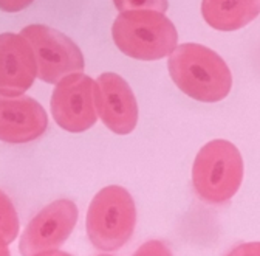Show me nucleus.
<instances>
[{
  "label": "nucleus",
  "instance_id": "obj_1",
  "mask_svg": "<svg viewBox=\"0 0 260 256\" xmlns=\"http://www.w3.org/2000/svg\"><path fill=\"white\" fill-rule=\"evenodd\" d=\"M175 86L189 98L202 103L224 100L233 87V75L224 59L202 44H181L168 59Z\"/></svg>",
  "mask_w": 260,
  "mask_h": 256
},
{
  "label": "nucleus",
  "instance_id": "obj_2",
  "mask_svg": "<svg viewBox=\"0 0 260 256\" xmlns=\"http://www.w3.org/2000/svg\"><path fill=\"white\" fill-rule=\"evenodd\" d=\"M112 38L125 56L138 61L171 56L178 42L174 22L165 13L152 10L119 13L112 26Z\"/></svg>",
  "mask_w": 260,
  "mask_h": 256
},
{
  "label": "nucleus",
  "instance_id": "obj_3",
  "mask_svg": "<svg viewBox=\"0 0 260 256\" xmlns=\"http://www.w3.org/2000/svg\"><path fill=\"white\" fill-rule=\"evenodd\" d=\"M243 173L239 148L228 140H212L199 151L193 160L192 185L205 202L224 204L237 194Z\"/></svg>",
  "mask_w": 260,
  "mask_h": 256
},
{
  "label": "nucleus",
  "instance_id": "obj_4",
  "mask_svg": "<svg viewBox=\"0 0 260 256\" xmlns=\"http://www.w3.org/2000/svg\"><path fill=\"white\" fill-rule=\"evenodd\" d=\"M137 225V207L130 193L110 185L98 193L87 211V235L93 247L115 251L132 238Z\"/></svg>",
  "mask_w": 260,
  "mask_h": 256
},
{
  "label": "nucleus",
  "instance_id": "obj_5",
  "mask_svg": "<svg viewBox=\"0 0 260 256\" xmlns=\"http://www.w3.org/2000/svg\"><path fill=\"white\" fill-rule=\"evenodd\" d=\"M20 35L31 44L38 61V78L48 84H57L62 78L82 73L84 56L79 47L60 31L47 25L25 26Z\"/></svg>",
  "mask_w": 260,
  "mask_h": 256
},
{
  "label": "nucleus",
  "instance_id": "obj_6",
  "mask_svg": "<svg viewBox=\"0 0 260 256\" xmlns=\"http://www.w3.org/2000/svg\"><path fill=\"white\" fill-rule=\"evenodd\" d=\"M51 113L63 131L85 132L96 123V81L84 73L62 78L51 95Z\"/></svg>",
  "mask_w": 260,
  "mask_h": 256
},
{
  "label": "nucleus",
  "instance_id": "obj_7",
  "mask_svg": "<svg viewBox=\"0 0 260 256\" xmlns=\"http://www.w3.org/2000/svg\"><path fill=\"white\" fill-rule=\"evenodd\" d=\"M78 205L70 199H57L29 220L19 242L22 256L57 250L70 238L78 223Z\"/></svg>",
  "mask_w": 260,
  "mask_h": 256
},
{
  "label": "nucleus",
  "instance_id": "obj_8",
  "mask_svg": "<svg viewBox=\"0 0 260 256\" xmlns=\"http://www.w3.org/2000/svg\"><path fill=\"white\" fill-rule=\"evenodd\" d=\"M96 109L107 129L118 135L134 132L138 123V103L128 82L112 72L96 79Z\"/></svg>",
  "mask_w": 260,
  "mask_h": 256
},
{
  "label": "nucleus",
  "instance_id": "obj_9",
  "mask_svg": "<svg viewBox=\"0 0 260 256\" xmlns=\"http://www.w3.org/2000/svg\"><path fill=\"white\" fill-rule=\"evenodd\" d=\"M38 76V61L31 44L20 33L0 35V93L20 97Z\"/></svg>",
  "mask_w": 260,
  "mask_h": 256
},
{
  "label": "nucleus",
  "instance_id": "obj_10",
  "mask_svg": "<svg viewBox=\"0 0 260 256\" xmlns=\"http://www.w3.org/2000/svg\"><path fill=\"white\" fill-rule=\"evenodd\" d=\"M48 127L45 109L28 95L7 97L0 93V140L28 143L42 137Z\"/></svg>",
  "mask_w": 260,
  "mask_h": 256
},
{
  "label": "nucleus",
  "instance_id": "obj_11",
  "mask_svg": "<svg viewBox=\"0 0 260 256\" xmlns=\"http://www.w3.org/2000/svg\"><path fill=\"white\" fill-rule=\"evenodd\" d=\"M202 14L218 31H236L260 14V0H202Z\"/></svg>",
  "mask_w": 260,
  "mask_h": 256
},
{
  "label": "nucleus",
  "instance_id": "obj_12",
  "mask_svg": "<svg viewBox=\"0 0 260 256\" xmlns=\"http://www.w3.org/2000/svg\"><path fill=\"white\" fill-rule=\"evenodd\" d=\"M19 235V216L11 199L0 189V236L8 244Z\"/></svg>",
  "mask_w": 260,
  "mask_h": 256
},
{
  "label": "nucleus",
  "instance_id": "obj_13",
  "mask_svg": "<svg viewBox=\"0 0 260 256\" xmlns=\"http://www.w3.org/2000/svg\"><path fill=\"white\" fill-rule=\"evenodd\" d=\"M113 4L119 13L138 11V10H152L166 13L169 8L168 0H113Z\"/></svg>",
  "mask_w": 260,
  "mask_h": 256
},
{
  "label": "nucleus",
  "instance_id": "obj_14",
  "mask_svg": "<svg viewBox=\"0 0 260 256\" xmlns=\"http://www.w3.org/2000/svg\"><path fill=\"white\" fill-rule=\"evenodd\" d=\"M134 256H174L172 250L158 239H152L144 242L135 253Z\"/></svg>",
  "mask_w": 260,
  "mask_h": 256
},
{
  "label": "nucleus",
  "instance_id": "obj_15",
  "mask_svg": "<svg viewBox=\"0 0 260 256\" xmlns=\"http://www.w3.org/2000/svg\"><path fill=\"white\" fill-rule=\"evenodd\" d=\"M224 256H260V242H243L233 247Z\"/></svg>",
  "mask_w": 260,
  "mask_h": 256
},
{
  "label": "nucleus",
  "instance_id": "obj_16",
  "mask_svg": "<svg viewBox=\"0 0 260 256\" xmlns=\"http://www.w3.org/2000/svg\"><path fill=\"white\" fill-rule=\"evenodd\" d=\"M35 0H0V10L5 13H19L29 7Z\"/></svg>",
  "mask_w": 260,
  "mask_h": 256
},
{
  "label": "nucleus",
  "instance_id": "obj_17",
  "mask_svg": "<svg viewBox=\"0 0 260 256\" xmlns=\"http://www.w3.org/2000/svg\"><path fill=\"white\" fill-rule=\"evenodd\" d=\"M32 256H73V254H70L67 251H62V250H47V251H41Z\"/></svg>",
  "mask_w": 260,
  "mask_h": 256
},
{
  "label": "nucleus",
  "instance_id": "obj_18",
  "mask_svg": "<svg viewBox=\"0 0 260 256\" xmlns=\"http://www.w3.org/2000/svg\"><path fill=\"white\" fill-rule=\"evenodd\" d=\"M0 256H11L10 248H8V242L2 236H0Z\"/></svg>",
  "mask_w": 260,
  "mask_h": 256
},
{
  "label": "nucleus",
  "instance_id": "obj_19",
  "mask_svg": "<svg viewBox=\"0 0 260 256\" xmlns=\"http://www.w3.org/2000/svg\"><path fill=\"white\" fill-rule=\"evenodd\" d=\"M98 256H112V254H98Z\"/></svg>",
  "mask_w": 260,
  "mask_h": 256
}]
</instances>
